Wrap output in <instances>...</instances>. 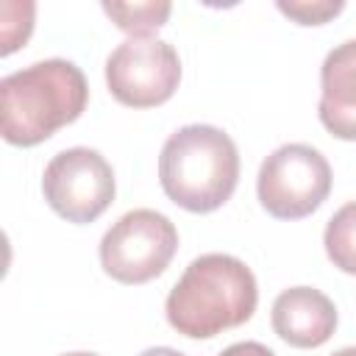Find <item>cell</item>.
Returning <instances> with one entry per match:
<instances>
[{
  "mask_svg": "<svg viewBox=\"0 0 356 356\" xmlns=\"http://www.w3.org/2000/svg\"><path fill=\"white\" fill-rule=\"evenodd\" d=\"M259 289L250 267L228 253L197 256L167 295V323L189 339H211L248 323Z\"/></svg>",
  "mask_w": 356,
  "mask_h": 356,
  "instance_id": "1",
  "label": "cell"
},
{
  "mask_svg": "<svg viewBox=\"0 0 356 356\" xmlns=\"http://www.w3.org/2000/svg\"><path fill=\"white\" fill-rule=\"evenodd\" d=\"M86 100V78L67 58H44L17 70L0 81L3 139L17 147H33L75 122Z\"/></svg>",
  "mask_w": 356,
  "mask_h": 356,
  "instance_id": "2",
  "label": "cell"
},
{
  "mask_svg": "<svg viewBox=\"0 0 356 356\" xmlns=\"http://www.w3.org/2000/svg\"><path fill=\"white\" fill-rule=\"evenodd\" d=\"M220 356H275V353L261 342H234Z\"/></svg>",
  "mask_w": 356,
  "mask_h": 356,
  "instance_id": "13",
  "label": "cell"
},
{
  "mask_svg": "<svg viewBox=\"0 0 356 356\" xmlns=\"http://www.w3.org/2000/svg\"><path fill=\"white\" fill-rule=\"evenodd\" d=\"M139 356H186V353H181V350H175V348H167V345H159V348L142 350Z\"/></svg>",
  "mask_w": 356,
  "mask_h": 356,
  "instance_id": "14",
  "label": "cell"
},
{
  "mask_svg": "<svg viewBox=\"0 0 356 356\" xmlns=\"http://www.w3.org/2000/svg\"><path fill=\"white\" fill-rule=\"evenodd\" d=\"M256 192L264 211L275 220L309 217L331 192V164L312 145H281L261 161Z\"/></svg>",
  "mask_w": 356,
  "mask_h": 356,
  "instance_id": "4",
  "label": "cell"
},
{
  "mask_svg": "<svg viewBox=\"0 0 356 356\" xmlns=\"http://www.w3.org/2000/svg\"><path fill=\"white\" fill-rule=\"evenodd\" d=\"M181 83L175 47L156 36H128L106 58V86L122 106L153 108L167 103Z\"/></svg>",
  "mask_w": 356,
  "mask_h": 356,
  "instance_id": "6",
  "label": "cell"
},
{
  "mask_svg": "<svg viewBox=\"0 0 356 356\" xmlns=\"http://www.w3.org/2000/svg\"><path fill=\"white\" fill-rule=\"evenodd\" d=\"M345 8L342 0H278V11L286 14L289 19H295L298 25H325L328 19H334L339 11Z\"/></svg>",
  "mask_w": 356,
  "mask_h": 356,
  "instance_id": "12",
  "label": "cell"
},
{
  "mask_svg": "<svg viewBox=\"0 0 356 356\" xmlns=\"http://www.w3.org/2000/svg\"><path fill=\"white\" fill-rule=\"evenodd\" d=\"M159 181L175 206L192 214L217 211L236 189L239 150L222 128L184 125L161 147Z\"/></svg>",
  "mask_w": 356,
  "mask_h": 356,
  "instance_id": "3",
  "label": "cell"
},
{
  "mask_svg": "<svg viewBox=\"0 0 356 356\" xmlns=\"http://www.w3.org/2000/svg\"><path fill=\"white\" fill-rule=\"evenodd\" d=\"M323 245L337 270L356 275V200L334 211V217L325 225Z\"/></svg>",
  "mask_w": 356,
  "mask_h": 356,
  "instance_id": "10",
  "label": "cell"
},
{
  "mask_svg": "<svg viewBox=\"0 0 356 356\" xmlns=\"http://www.w3.org/2000/svg\"><path fill=\"white\" fill-rule=\"evenodd\" d=\"M108 19L128 36H150L172 14L170 3H103Z\"/></svg>",
  "mask_w": 356,
  "mask_h": 356,
  "instance_id": "11",
  "label": "cell"
},
{
  "mask_svg": "<svg viewBox=\"0 0 356 356\" xmlns=\"http://www.w3.org/2000/svg\"><path fill=\"white\" fill-rule=\"evenodd\" d=\"M42 192L58 217L83 225L97 220L111 206L117 181L103 153L92 147H67L47 161Z\"/></svg>",
  "mask_w": 356,
  "mask_h": 356,
  "instance_id": "7",
  "label": "cell"
},
{
  "mask_svg": "<svg viewBox=\"0 0 356 356\" xmlns=\"http://www.w3.org/2000/svg\"><path fill=\"white\" fill-rule=\"evenodd\" d=\"M64 356H97V353H86V350H75V353H64Z\"/></svg>",
  "mask_w": 356,
  "mask_h": 356,
  "instance_id": "16",
  "label": "cell"
},
{
  "mask_svg": "<svg viewBox=\"0 0 356 356\" xmlns=\"http://www.w3.org/2000/svg\"><path fill=\"white\" fill-rule=\"evenodd\" d=\"M273 331L292 348H320L337 331V309L314 286H289L273 300Z\"/></svg>",
  "mask_w": 356,
  "mask_h": 356,
  "instance_id": "8",
  "label": "cell"
},
{
  "mask_svg": "<svg viewBox=\"0 0 356 356\" xmlns=\"http://www.w3.org/2000/svg\"><path fill=\"white\" fill-rule=\"evenodd\" d=\"M331 356H356V348H342V350H337Z\"/></svg>",
  "mask_w": 356,
  "mask_h": 356,
  "instance_id": "15",
  "label": "cell"
},
{
  "mask_svg": "<svg viewBox=\"0 0 356 356\" xmlns=\"http://www.w3.org/2000/svg\"><path fill=\"white\" fill-rule=\"evenodd\" d=\"M178 250V231L161 211H125L100 239V267L120 284H147L167 270Z\"/></svg>",
  "mask_w": 356,
  "mask_h": 356,
  "instance_id": "5",
  "label": "cell"
},
{
  "mask_svg": "<svg viewBox=\"0 0 356 356\" xmlns=\"http://www.w3.org/2000/svg\"><path fill=\"white\" fill-rule=\"evenodd\" d=\"M320 122L328 134L356 142V39L337 44L320 67Z\"/></svg>",
  "mask_w": 356,
  "mask_h": 356,
  "instance_id": "9",
  "label": "cell"
}]
</instances>
